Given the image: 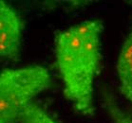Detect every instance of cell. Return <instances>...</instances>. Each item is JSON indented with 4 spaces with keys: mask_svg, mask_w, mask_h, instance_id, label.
Wrapping results in <instances>:
<instances>
[{
    "mask_svg": "<svg viewBox=\"0 0 132 123\" xmlns=\"http://www.w3.org/2000/svg\"><path fill=\"white\" fill-rule=\"evenodd\" d=\"M116 72L121 94L132 104V30L120 49L116 63Z\"/></svg>",
    "mask_w": 132,
    "mask_h": 123,
    "instance_id": "obj_4",
    "label": "cell"
},
{
    "mask_svg": "<svg viewBox=\"0 0 132 123\" xmlns=\"http://www.w3.org/2000/svg\"><path fill=\"white\" fill-rule=\"evenodd\" d=\"M102 19H88L54 36V54L64 96L83 117L95 116L94 84L102 65Z\"/></svg>",
    "mask_w": 132,
    "mask_h": 123,
    "instance_id": "obj_1",
    "label": "cell"
},
{
    "mask_svg": "<svg viewBox=\"0 0 132 123\" xmlns=\"http://www.w3.org/2000/svg\"><path fill=\"white\" fill-rule=\"evenodd\" d=\"M102 105L108 112L113 123H132V118L118 104L114 94L108 88H103L101 91Z\"/></svg>",
    "mask_w": 132,
    "mask_h": 123,
    "instance_id": "obj_6",
    "label": "cell"
},
{
    "mask_svg": "<svg viewBox=\"0 0 132 123\" xmlns=\"http://www.w3.org/2000/svg\"><path fill=\"white\" fill-rule=\"evenodd\" d=\"M11 123H59L40 105L32 102L25 107Z\"/></svg>",
    "mask_w": 132,
    "mask_h": 123,
    "instance_id": "obj_5",
    "label": "cell"
},
{
    "mask_svg": "<svg viewBox=\"0 0 132 123\" xmlns=\"http://www.w3.org/2000/svg\"><path fill=\"white\" fill-rule=\"evenodd\" d=\"M24 22L10 4L0 1V56L17 62L20 59Z\"/></svg>",
    "mask_w": 132,
    "mask_h": 123,
    "instance_id": "obj_3",
    "label": "cell"
},
{
    "mask_svg": "<svg viewBox=\"0 0 132 123\" xmlns=\"http://www.w3.org/2000/svg\"><path fill=\"white\" fill-rule=\"evenodd\" d=\"M51 84L50 72L42 65L3 69L0 74V123L12 122Z\"/></svg>",
    "mask_w": 132,
    "mask_h": 123,
    "instance_id": "obj_2",
    "label": "cell"
}]
</instances>
